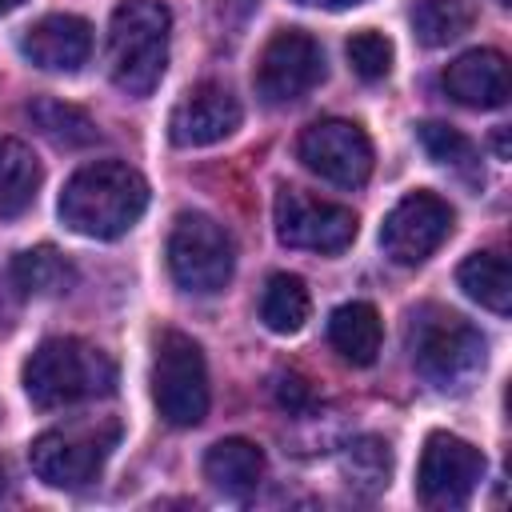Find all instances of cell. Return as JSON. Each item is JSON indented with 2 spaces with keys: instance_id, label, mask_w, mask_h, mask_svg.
Masks as SVG:
<instances>
[{
  "instance_id": "obj_8",
  "label": "cell",
  "mask_w": 512,
  "mask_h": 512,
  "mask_svg": "<svg viewBox=\"0 0 512 512\" xmlns=\"http://www.w3.org/2000/svg\"><path fill=\"white\" fill-rule=\"evenodd\" d=\"M484 480V452L452 432H432L416 464V496L424 508H464Z\"/></svg>"
},
{
  "instance_id": "obj_6",
  "label": "cell",
  "mask_w": 512,
  "mask_h": 512,
  "mask_svg": "<svg viewBox=\"0 0 512 512\" xmlns=\"http://www.w3.org/2000/svg\"><path fill=\"white\" fill-rule=\"evenodd\" d=\"M236 248L224 224L204 212H180L168 232V272L184 292L212 296L232 280Z\"/></svg>"
},
{
  "instance_id": "obj_21",
  "label": "cell",
  "mask_w": 512,
  "mask_h": 512,
  "mask_svg": "<svg viewBox=\"0 0 512 512\" xmlns=\"http://www.w3.org/2000/svg\"><path fill=\"white\" fill-rule=\"evenodd\" d=\"M308 312H312V300H308V288H304L300 276H292V272H276V276L264 284V296H260V320H264L272 332H280V336L300 332L304 320H308Z\"/></svg>"
},
{
  "instance_id": "obj_12",
  "label": "cell",
  "mask_w": 512,
  "mask_h": 512,
  "mask_svg": "<svg viewBox=\"0 0 512 512\" xmlns=\"http://www.w3.org/2000/svg\"><path fill=\"white\" fill-rule=\"evenodd\" d=\"M452 204L436 192H408L388 216H384V228H380V248L388 260L404 264V268H416L424 264L452 232Z\"/></svg>"
},
{
  "instance_id": "obj_29",
  "label": "cell",
  "mask_w": 512,
  "mask_h": 512,
  "mask_svg": "<svg viewBox=\"0 0 512 512\" xmlns=\"http://www.w3.org/2000/svg\"><path fill=\"white\" fill-rule=\"evenodd\" d=\"M12 8H20V0H0V16H8Z\"/></svg>"
},
{
  "instance_id": "obj_16",
  "label": "cell",
  "mask_w": 512,
  "mask_h": 512,
  "mask_svg": "<svg viewBox=\"0 0 512 512\" xmlns=\"http://www.w3.org/2000/svg\"><path fill=\"white\" fill-rule=\"evenodd\" d=\"M328 340L332 348L340 352V360L356 364V368H368L384 344V324H380V312L368 304V300H348L340 304L332 316H328Z\"/></svg>"
},
{
  "instance_id": "obj_27",
  "label": "cell",
  "mask_w": 512,
  "mask_h": 512,
  "mask_svg": "<svg viewBox=\"0 0 512 512\" xmlns=\"http://www.w3.org/2000/svg\"><path fill=\"white\" fill-rule=\"evenodd\" d=\"M304 400H308V388H304V380H296V376L280 380V404H284V408H300Z\"/></svg>"
},
{
  "instance_id": "obj_15",
  "label": "cell",
  "mask_w": 512,
  "mask_h": 512,
  "mask_svg": "<svg viewBox=\"0 0 512 512\" xmlns=\"http://www.w3.org/2000/svg\"><path fill=\"white\" fill-rule=\"evenodd\" d=\"M444 92L464 108H500L508 100V60L496 48H472L444 68Z\"/></svg>"
},
{
  "instance_id": "obj_31",
  "label": "cell",
  "mask_w": 512,
  "mask_h": 512,
  "mask_svg": "<svg viewBox=\"0 0 512 512\" xmlns=\"http://www.w3.org/2000/svg\"><path fill=\"white\" fill-rule=\"evenodd\" d=\"M500 4H508V0H500Z\"/></svg>"
},
{
  "instance_id": "obj_26",
  "label": "cell",
  "mask_w": 512,
  "mask_h": 512,
  "mask_svg": "<svg viewBox=\"0 0 512 512\" xmlns=\"http://www.w3.org/2000/svg\"><path fill=\"white\" fill-rule=\"evenodd\" d=\"M416 136H420L424 152H428L436 164L464 168V164L472 160V144H468V136H460V132H456V128H448V124L428 120V124H420V128H416Z\"/></svg>"
},
{
  "instance_id": "obj_24",
  "label": "cell",
  "mask_w": 512,
  "mask_h": 512,
  "mask_svg": "<svg viewBox=\"0 0 512 512\" xmlns=\"http://www.w3.org/2000/svg\"><path fill=\"white\" fill-rule=\"evenodd\" d=\"M340 468H344V480H348L352 488H360V492H380V488H388V476H392V452H388L384 440L360 436L356 444H348Z\"/></svg>"
},
{
  "instance_id": "obj_5",
  "label": "cell",
  "mask_w": 512,
  "mask_h": 512,
  "mask_svg": "<svg viewBox=\"0 0 512 512\" xmlns=\"http://www.w3.org/2000/svg\"><path fill=\"white\" fill-rule=\"evenodd\" d=\"M412 360L436 388H460L484 368V336L464 316L444 308H424L412 316Z\"/></svg>"
},
{
  "instance_id": "obj_19",
  "label": "cell",
  "mask_w": 512,
  "mask_h": 512,
  "mask_svg": "<svg viewBox=\"0 0 512 512\" xmlns=\"http://www.w3.org/2000/svg\"><path fill=\"white\" fill-rule=\"evenodd\" d=\"M28 120L36 124L40 136H48L60 148H88V144L100 140L96 120L84 108H76L68 100H56V96H36L28 104Z\"/></svg>"
},
{
  "instance_id": "obj_1",
  "label": "cell",
  "mask_w": 512,
  "mask_h": 512,
  "mask_svg": "<svg viewBox=\"0 0 512 512\" xmlns=\"http://www.w3.org/2000/svg\"><path fill=\"white\" fill-rule=\"evenodd\" d=\"M148 208V180L120 164L96 160L68 176L60 192V220L88 240H116L124 236Z\"/></svg>"
},
{
  "instance_id": "obj_28",
  "label": "cell",
  "mask_w": 512,
  "mask_h": 512,
  "mask_svg": "<svg viewBox=\"0 0 512 512\" xmlns=\"http://www.w3.org/2000/svg\"><path fill=\"white\" fill-rule=\"evenodd\" d=\"M296 4H312V8H332L336 12V8H356L360 0H296Z\"/></svg>"
},
{
  "instance_id": "obj_13",
  "label": "cell",
  "mask_w": 512,
  "mask_h": 512,
  "mask_svg": "<svg viewBox=\"0 0 512 512\" xmlns=\"http://www.w3.org/2000/svg\"><path fill=\"white\" fill-rule=\"evenodd\" d=\"M240 100L224 84H196L168 116V136L176 148H204L240 128Z\"/></svg>"
},
{
  "instance_id": "obj_9",
  "label": "cell",
  "mask_w": 512,
  "mask_h": 512,
  "mask_svg": "<svg viewBox=\"0 0 512 512\" xmlns=\"http://www.w3.org/2000/svg\"><path fill=\"white\" fill-rule=\"evenodd\" d=\"M296 156L336 188H360L372 176V140L356 120H312L296 140Z\"/></svg>"
},
{
  "instance_id": "obj_30",
  "label": "cell",
  "mask_w": 512,
  "mask_h": 512,
  "mask_svg": "<svg viewBox=\"0 0 512 512\" xmlns=\"http://www.w3.org/2000/svg\"><path fill=\"white\" fill-rule=\"evenodd\" d=\"M4 488H8V476H4V464H0V496H4Z\"/></svg>"
},
{
  "instance_id": "obj_10",
  "label": "cell",
  "mask_w": 512,
  "mask_h": 512,
  "mask_svg": "<svg viewBox=\"0 0 512 512\" xmlns=\"http://www.w3.org/2000/svg\"><path fill=\"white\" fill-rule=\"evenodd\" d=\"M320 80H324V52L300 28L272 32V40L264 44V52L256 60V72H252L256 96L264 104H272V108L308 96Z\"/></svg>"
},
{
  "instance_id": "obj_11",
  "label": "cell",
  "mask_w": 512,
  "mask_h": 512,
  "mask_svg": "<svg viewBox=\"0 0 512 512\" xmlns=\"http://www.w3.org/2000/svg\"><path fill=\"white\" fill-rule=\"evenodd\" d=\"M276 240L300 252H344L356 240V212L332 200H316L300 188H280L272 204Z\"/></svg>"
},
{
  "instance_id": "obj_7",
  "label": "cell",
  "mask_w": 512,
  "mask_h": 512,
  "mask_svg": "<svg viewBox=\"0 0 512 512\" xmlns=\"http://www.w3.org/2000/svg\"><path fill=\"white\" fill-rule=\"evenodd\" d=\"M116 436H120L116 420H104V424H72V428L40 432L32 440V448H28L32 472L44 484H52V488H84L104 468Z\"/></svg>"
},
{
  "instance_id": "obj_2",
  "label": "cell",
  "mask_w": 512,
  "mask_h": 512,
  "mask_svg": "<svg viewBox=\"0 0 512 512\" xmlns=\"http://www.w3.org/2000/svg\"><path fill=\"white\" fill-rule=\"evenodd\" d=\"M112 388V356L76 336H52L24 360V392L36 408H68L80 400L108 396Z\"/></svg>"
},
{
  "instance_id": "obj_20",
  "label": "cell",
  "mask_w": 512,
  "mask_h": 512,
  "mask_svg": "<svg viewBox=\"0 0 512 512\" xmlns=\"http://www.w3.org/2000/svg\"><path fill=\"white\" fill-rule=\"evenodd\" d=\"M40 188V160L28 144L0 136V216H20Z\"/></svg>"
},
{
  "instance_id": "obj_23",
  "label": "cell",
  "mask_w": 512,
  "mask_h": 512,
  "mask_svg": "<svg viewBox=\"0 0 512 512\" xmlns=\"http://www.w3.org/2000/svg\"><path fill=\"white\" fill-rule=\"evenodd\" d=\"M76 280L72 264L56 252V248H28L12 260V284L24 296H52V292H68V284Z\"/></svg>"
},
{
  "instance_id": "obj_3",
  "label": "cell",
  "mask_w": 512,
  "mask_h": 512,
  "mask_svg": "<svg viewBox=\"0 0 512 512\" xmlns=\"http://www.w3.org/2000/svg\"><path fill=\"white\" fill-rule=\"evenodd\" d=\"M172 12L164 0H120L108 24V72L128 96H148L168 68Z\"/></svg>"
},
{
  "instance_id": "obj_18",
  "label": "cell",
  "mask_w": 512,
  "mask_h": 512,
  "mask_svg": "<svg viewBox=\"0 0 512 512\" xmlns=\"http://www.w3.org/2000/svg\"><path fill=\"white\" fill-rule=\"evenodd\" d=\"M460 288L468 300H476L480 308L496 312V316H508L512 308V272H508V256L488 248V252H472L460 272H456Z\"/></svg>"
},
{
  "instance_id": "obj_22",
  "label": "cell",
  "mask_w": 512,
  "mask_h": 512,
  "mask_svg": "<svg viewBox=\"0 0 512 512\" xmlns=\"http://www.w3.org/2000/svg\"><path fill=\"white\" fill-rule=\"evenodd\" d=\"M476 20L472 0H420L412 8V32L424 48H444L460 40Z\"/></svg>"
},
{
  "instance_id": "obj_25",
  "label": "cell",
  "mask_w": 512,
  "mask_h": 512,
  "mask_svg": "<svg viewBox=\"0 0 512 512\" xmlns=\"http://www.w3.org/2000/svg\"><path fill=\"white\" fill-rule=\"evenodd\" d=\"M348 64L360 80H384L392 72V40L376 28H360L352 40H348Z\"/></svg>"
},
{
  "instance_id": "obj_17",
  "label": "cell",
  "mask_w": 512,
  "mask_h": 512,
  "mask_svg": "<svg viewBox=\"0 0 512 512\" xmlns=\"http://www.w3.org/2000/svg\"><path fill=\"white\" fill-rule=\"evenodd\" d=\"M204 476L224 496H248L264 480V452L244 436H224L204 452Z\"/></svg>"
},
{
  "instance_id": "obj_14",
  "label": "cell",
  "mask_w": 512,
  "mask_h": 512,
  "mask_svg": "<svg viewBox=\"0 0 512 512\" xmlns=\"http://www.w3.org/2000/svg\"><path fill=\"white\" fill-rule=\"evenodd\" d=\"M20 52L48 72H76L88 52H92V24L84 16L72 12H52L40 16L24 36H20Z\"/></svg>"
},
{
  "instance_id": "obj_4",
  "label": "cell",
  "mask_w": 512,
  "mask_h": 512,
  "mask_svg": "<svg viewBox=\"0 0 512 512\" xmlns=\"http://www.w3.org/2000/svg\"><path fill=\"white\" fill-rule=\"evenodd\" d=\"M152 400L160 416L176 428H196L208 416V364L192 336L164 328L152 352Z\"/></svg>"
}]
</instances>
